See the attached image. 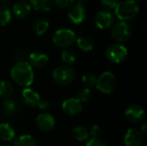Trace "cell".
<instances>
[{"instance_id": "1", "label": "cell", "mask_w": 147, "mask_h": 146, "mask_svg": "<svg viewBox=\"0 0 147 146\" xmlns=\"http://www.w3.org/2000/svg\"><path fill=\"white\" fill-rule=\"evenodd\" d=\"M10 76L12 80L19 86L29 88L34 79V72L28 61L16 63L11 70Z\"/></svg>"}, {"instance_id": "2", "label": "cell", "mask_w": 147, "mask_h": 146, "mask_svg": "<svg viewBox=\"0 0 147 146\" xmlns=\"http://www.w3.org/2000/svg\"><path fill=\"white\" fill-rule=\"evenodd\" d=\"M140 11V6L135 0H122L117 3L115 13L121 22H127L134 19Z\"/></svg>"}, {"instance_id": "3", "label": "cell", "mask_w": 147, "mask_h": 146, "mask_svg": "<svg viewBox=\"0 0 147 146\" xmlns=\"http://www.w3.org/2000/svg\"><path fill=\"white\" fill-rule=\"evenodd\" d=\"M52 77L53 81L60 86H68L73 83L76 77L75 70L67 65H62L56 67L53 73Z\"/></svg>"}, {"instance_id": "4", "label": "cell", "mask_w": 147, "mask_h": 146, "mask_svg": "<svg viewBox=\"0 0 147 146\" xmlns=\"http://www.w3.org/2000/svg\"><path fill=\"white\" fill-rule=\"evenodd\" d=\"M77 40L76 33L70 28H59L53 35V44L60 48H69L75 44Z\"/></svg>"}, {"instance_id": "5", "label": "cell", "mask_w": 147, "mask_h": 146, "mask_svg": "<svg viewBox=\"0 0 147 146\" xmlns=\"http://www.w3.org/2000/svg\"><path fill=\"white\" fill-rule=\"evenodd\" d=\"M128 54L127 48L121 43H113L109 45L106 51L105 55L108 60L114 64H120L123 62Z\"/></svg>"}, {"instance_id": "6", "label": "cell", "mask_w": 147, "mask_h": 146, "mask_svg": "<svg viewBox=\"0 0 147 146\" xmlns=\"http://www.w3.org/2000/svg\"><path fill=\"white\" fill-rule=\"evenodd\" d=\"M117 86V78L110 71L102 72L96 80V89L103 94L112 93Z\"/></svg>"}, {"instance_id": "7", "label": "cell", "mask_w": 147, "mask_h": 146, "mask_svg": "<svg viewBox=\"0 0 147 146\" xmlns=\"http://www.w3.org/2000/svg\"><path fill=\"white\" fill-rule=\"evenodd\" d=\"M85 2L86 0H75L73 4L69 8L67 11V16L72 23L79 25L86 19L87 12L84 7Z\"/></svg>"}, {"instance_id": "8", "label": "cell", "mask_w": 147, "mask_h": 146, "mask_svg": "<svg viewBox=\"0 0 147 146\" xmlns=\"http://www.w3.org/2000/svg\"><path fill=\"white\" fill-rule=\"evenodd\" d=\"M111 35L118 43L125 42L129 40L132 35V28L126 22H118L112 26Z\"/></svg>"}, {"instance_id": "9", "label": "cell", "mask_w": 147, "mask_h": 146, "mask_svg": "<svg viewBox=\"0 0 147 146\" xmlns=\"http://www.w3.org/2000/svg\"><path fill=\"white\" fill-rule=\"evenodd\" d=\"M94 22L96 28L102 30H105L113 26L115 22V15L109 10L101 9L96 13Z\"/></svg>"}, {"instance_id": "10", "label": "cell", "mask_w": 147, "mask_h": 146, "mask_svg": "<svg viewBox=\"0 0 147 146\" xmlns=\"http://www.w3.org/2000/svg\"><path fill=\"white\" fill-rule=\"evenodd\" d=\"M36 126L40 131L48 133L54 129L56 120L51 114L47 112L41 113L36 117Z\"/></svg>"}, {"instance_id": "11", "label": "cell", "mask_w": 147, "mask_h": 146, "mask_svg": "<svg viewBox=\"0 0 147 146\" xmlns=\"http://www.w3.org/2000/svg\"><path fill=\"white\" fill-rule=\"evenodd\" d=\"M63 112L70 116H75L80 114L83 110V103L75 97L68 98L62 102L61 105Z\"/></svg>"}, {"instance_id": "12", "label": "cell", "mask_w": 147, "mask_h": 146, "mask_svg": "<svg viewBox=\"0 0 147 146\" xmlns=\"http://www.w3.org/2000/svg\"><path fill=\"white\" fill-rule=\"evenodd\" d=\"M144 142V135L136 128H129L124 136L125 146H142Z\"/></svg>"}, {"instance_id": "13", "label": "cell", "mask_w": 147, "mask_h": 146, "mask_svg": "<svg viewBox=\"0 0 147 146\" xmlns=\"http://www.w3.org/2000/svg\"><path fill=\"white\" fill-rule=\"evenodd\" d=\"M28 63L32 68L41 69L49 63V57L43 52H33L28 56Z\"/></svg>"}, {"instance_id": "14", "label": "cell", "mask_w": 147, "mask_h": 146, "mask_svg": "<svg viewBox=\"0 0 147 146\" xmlns=\"http://www.w3.org/2000/svg\"><path fill=\"white\" fill-rule=\"evenodd\" d=\"M125 116L128 121L132 123H139L145 117V110L138 104H131L127 108Z\"/></svg>"}, {"instance_id": "15", "label": "cell", "mask_w": 147, "mask_h": 146, "mask_svg": "<svg viewBox=\"0 0 147 146\" xmlns=\"http://www.w3.org/2000/svg\"><path fill=\"white\" fill-rule=\"evenodd\" d=\"M22 99L23 103L30 108H35L38 106L40 96L34 89L31 88H25L22 91Z\"/></svg>"}, {"instance_id": "16", "label": "cell", "mask_w": 147, "mask_h": 146, "mask_svg": "<svg viewBox=\"0 0 147 146\" xmlns=\"http://www.w3.org/2000/svg\"><path fill=\"white\" fill-rule=\"evenodd\" d=\"M32 10L31 5L27 2H17L12 7V13L17 19H25L27 18Z\"/></svg>"}, {"instance_id": "17", "label": "cell", "mask_w": 147, "mask_h": 146, "mask_svg": "<svg viewBox=\"0 0 147 146\" xmlns=\"http://www.w3.org/2000/svg\"><path fill=\"white\" fill-rule=\"evenodd\" d=\"M16 137L15 128L7 122L0 123V139L4 142H9Z\"/></svg>"}, {"instance_id": "18", "label": "cell", "mask_w": 147, "mask_h": 146, "mask_svg": "<svg viewBox=\"0 0 147 146\" xmlns=\"http://www.w3.org/2000/svg\"><path fill=\"white\" fill-rule=\"evenodd\" d=\"M78 47L84 52H90L94 48V41L93 39L86 34L80 35L79 37H77L76 42Z\"/></svg>"}, {"instance_id": "19", "label": "cell", "mask_w": 147, "mask_h": 146, "mask_svg": "<svg viewBox=\"0 0 147 146\" xmlns=\"http://www.w3.org/2000/svg\"><path fill=\"white\" fill-rule=\"evenodd\" d=\"M32 28H33V30L35 33V34L40 36V35L45 34L47 32V30L49 28V22L45 18L40 17L34 21V22L32 24Z\"/></svg>"}, {"instance_id": "20", "label": "cell", "mask_w": 147, "mask_h": 146, "mask_svg": "<svg viewBox=\"0 0 147 146\" xmlns=\"http://www.w3.org/2000/svg\"><path fill=\"white\" fill-rule=\"evenodd\" d=\"M19 106L17 102L12 98H9L3 101L2 103V111L6 116H12L18 111Z\"/></svg>"}, {"instance_id": "21", "label": "cell", "mask_w": 147, "mask_h": 146, "mask_svg": "<svg viewBox=\"0 0 147 146\" xmlns=\"http://www.w3.org/2000/svg\"><path fill=\"white\" fill-rule=\"evenodd\" d=\"M31 7L40 12H48L53 5V0H30Z\"/></svg>"}, {"instance_id": "22", "label": "cell", "mask_w": 147, "mask_h": 146, "mask_svg": "<svg viewBox=\"0 0 147 146\" xmlns=\"http://www.w3.org/2000/svg\"><path fill=\"white\" fill-rule=\"evenodd\" d=\"M12 146H38L35 139L29 134H23L18 136L15 140Z\"/></svg>"}, {"instance_id": "23", "label": "cell", "mask_w": 147, "mask_h": 146, "mask_svg": "<svg viewBox=\"0 0 147 146\" xmlns=\"http://www.w3.org/2000/svg\"><path fill=\"white\" fill-rule=\"evenodd\" d=\"M72 136L78 142H84L90 139L89 130L83 126H77L72 129Z\"/></svg>"}, {"instance_id": "24", "label": "cell", "mask_w": 147, "mask_h": 146, "mask_svg": "<svg viewBox=\"0 0 147 146\" xmlns=\"http://www.w3.org/2000/svg\"><path fill=\"white\" fill-rule=\"evenodd\" d=\"M14 93V87L8 80L0 81V97L3 100L11 98Z\"/></svg>"}, {"instance_id": "25", "label": "cell", "mask_w": 147, "mask_h": 146, "mask_svg": "<svg viewBox=\"0 0 147 146\" xmlns=\"http://www.w3.org/2000/svg\"><path fill=\"white\" fill-rule=\"evenodd\" d=\"M61 59L62 61L65 63V65H71L77 61V53L73 50L70 48H66L63 50L61 53Z\"/></svg>"}, {"instance_id": "26", "label": "cell", "mask_w": 147, "mask_h": 146, "mask_svg": "<svg viewBox=\"0 0 147 146\" xmlns=\"http://www.w3.org/2000/svg\"><path fill=\"white\" fill-rule=\"evenodd\" d=\"M12 12L7 6L0 5V26H5L10 22Z\"/></svg>"}, {"instance_id": "27", "label": "cell", "mask_w": 147, "mask_h": 146, "mask_svg": "<svg viewBox=\"0 0 147 146\" xmlns=\"http://www.w3.org/2000/svg\"><path fill=\"white\" fill-rule=\"evenodd\" d=\"M96 80H97L96 77L94 74H91V73L84 74L83 76V77H82V82L84 84L85 88H89V89H90L91 87L96 86Z\"/></svg>"}, {"instance_id": "28", "label": "cell", "mask_w": 147, "mask_h": 146, "mask_svg": "<svg viewBox=\"0 0 147 146\" xmlns=\"http://www.w3.org/2000/svg\"><path fill=\"white\" fill-rule=\"evenodd\" d=\"M91 97H92V92H91L90 89H89V88H84V89H80L77 96V98L82 103L89 102L91 99Z\"/></svg>"}, {"instance_id": "29", "label": "cell", "mask_w": 147, "mask_h": 146, "mask_svg": "<svg viewBox=\"0 0 147 146\" xmlns=\"http://www.w3.org/2000/svg\"><path fill=\"white\" fill-rule=\"evenodd\" d=\"M27 59H28V55L26 52L22 49H18L14 52V59L16 63L27 61Z\"/></svg>"}, {"instance_id": "30", "label": "cell", "mask_w": 147, "mask_h": 146, "mask_svg": "<svg viewBox=\"0 0 147 146\" xmlns=\"http://www.w3.org/2000/svg\"><path fill=\"white\" fill-rule=\"evenodd\" d=\"M100 3L102 6L104 8V9L109 11L110 9H115L118 1L117 0H100Z\"/></svg>"}, {"instance_id": "31", "label": "cell", "mask_w": 147, "mask_h": 146, "mask_svg": "<svg viewBox=\"0 0 147 146\" xmlns=\"http://www.w3.org/2000/svg\"><path fill=\"white\" fill-rule=\"evenodd\" d=\"M86 146H108L107 144L100 138H91L87 140Z\"/></svg>"}, {"instance_id": "32", "label": "cell", "mask_w": 147, "mask_h": 146, "mask_svg": "<svg viewBox=\"0 0 147 146\" xmlns=\"http://www.w3.org/2000/svg\"><path fill=\"white\" fill-rule=\"evenodd\" d=\"M75 0H53V2L55 3V4L60 8V9H67L70 8Z\"/></svg>"}, {"instance_id": "33", "label": "cell", "mask_w": 147, "mask_h": 146, "mask_svg": "<svg viewBox=\"0 0 147 146\" xmlns=\"http://www.w3.org/2000/svg\"><path fill=\"white\" fill-rule=\"evenodd\" d=\"M89 133L91 138H99L102 134V128L98 125H94L90 128Z\"/></svg>"}, {"instance_id": "34", "label": "cell", "mask_w": 147, "mask_h": 146, "mask_svg": "<svg viewBox=\"0 0 147 146\" xmlns=\"http://www.w3.org/2000/svg\"><path fill=\"white\" fill-rule=\"evenodd\" d=\"M37 107L43 113H46L47 111H48L50 109V103L46 100H40Z\"/></svg>"}, {"instance_id": "35", "label": "cell", "mask_w": 147, "mask_h": 146, "mask_svg": "<svg viewBox=\"0 0 147 146\" xmlns=\"http://www.w3.org/2000/svg\"><path fill=\"white\" fill-rule=\"evenodd\" d=\"M140 133L143 134V135H146L147 134V124L146 122H145L141 126H140Z\"/></svg>"}, {"instance_id": "36", "label": "cell", "mask_w": 147, "mask_h": 146, "mask_svg": "<svg viewBox=\"0 0 147 146\" xmlns=\"http://www.w3.org/2000/svg\"><path fill=\"white\" fill-rule=\"evenodd\" d=\"M0 146H12L11 145L8 144V143H5V144H3V145H0Z\"/></svg>"}, {"instance_id": "37", "label": "cell", "mask_w": 147, "mask_h": 146, "mask_svg": "<svg viewBox=\"0 0 147 146\" xmlns=\"http://www.w3.org/2000/svg\"><path fill=\"white\" fill-rule=\"evenodd\" d=\"M27 0H19V2H26Z\"/></svg>"}, {"instance_id": "38", "label": "cell", "mask_w": 147, "mask_h": 146, "mask_svg": "<svg viewBox=\"0 0 147 146\" xmlns=\"http://www.w3.org/2000/svg\"><path fill=\"white\" fill-rule=\"evenodd\" d=\"M120 146H125V145H120Z\"/></svg>"}, {"instance_id": "39", "label": "cell", "mask_w": 147, "mask_h": 146, "mask_svg": "<svg viewBox=\"0 0 147 146\" xmlns=\"http://www.w3.org/2000/svg\"><path fill=\"white\" fill-rule=\"evenodd\" d=\"M135 1H136V0H135Z\"/></svg>"}]
</instances>
